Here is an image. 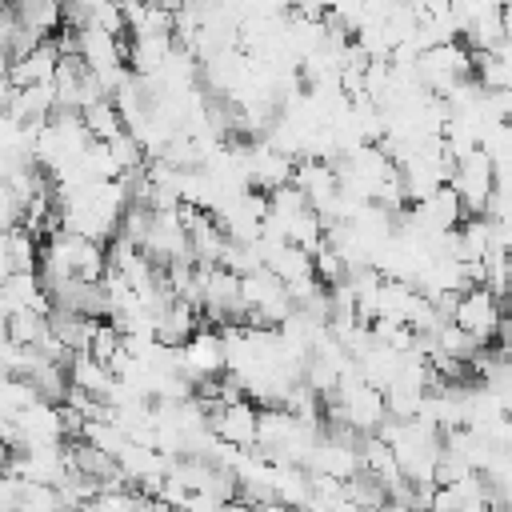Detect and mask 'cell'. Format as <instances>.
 Listing matches in <instances>:
<instances>
[{
	"label": "cell",
	"instance_id": "1",
	"mask_svg": "<svg viewBox=\"0 0 512 512\" xmlns=\"http://www.w3.org/2000/svg\"><path fill=\"white\" fill-rule=\"evenodd\" d=\"M452 324L464 328L468 336H476L480 344L488 340H500L504 336V316H500V300L488 292V288H468L456 296V308H452Z\"/></svg>",
	"mask_w": 512,
	"mask_h": 512
},
{
	"label": "cell",
	"instance_id": "2",
	"mask_svg": "<svg viewBox=\"0 0 512 512\" xmlns=\"http://www.w3.org/2000/svg\"><path fill=\"white\" fill-rule=\"evenodd\" d=\"M208 432L240 452L256 448V404L248 400H232V404H220L212 416H208Z\"/></svg>",
	"mask_w": 512,
	"mask_h": 512
},
{
	"label": "cell",
	"instance_id": "3",
	"mask_svg": "<svg viewBox=\"0 0 512 512\" xmlns=\"http://www.w3.org/2000/svg\"><path fill=\"white\" fill-rule=\"evenodd\" d=\"M200 328V312L184 300H168L156 316H152V340L164 348H180L188 344V336Z\"/></svg>",
	"mask_w": 512,
	"mask_h": 512
},
{
	"label": "cell",
	"instance_id": "4",
	"mask_svg": "<svg viewBox=\"0 0 512 512\" xmlns=\"http://www.w3.org/2000/svg\"><path fill=\"white\" fill-rule=\"evenodd\" d=\"M80 120H84V132H88V140H96V144H108V140H116L120 132H128L112 100H96V104L80 108Z\"/></svg>",
	"mask_w": 512,
	"mask_h": 512
},
{
	"label": "cell",
	"instance_id": "5",
	"mask_svg": "<svg viewBox=\"0 0 512 512\" xmlns=\"http://www.w3.org/2000/svg\"><path fill=\"white\" fill-rule=\"evenodd\" d=\"M4 328H8V340H12L16 348H36V344L48 336V316H40V312H32V308H20V312H12V316L4 320Z\"/></svg>",
	"mask_w": 512,
	"mask_h": 512
},
{
	"label": "cell",
	"instance_id": "6",
	"mask_svg": "<svg viewBox=\"0 0 512 512\" xmlns=\"http://www.w3.org/2000/svg\"><path fill=\"white\" fill-rule=\"evenodd\" d=\"M120 332L108 324V320H96V328H92V336H88V356L92 360H100V364H108L116 352H120Z\"/></svg>",
	"mask_w": 512,
	"mask_h": 512
},
{
	"label": "cell",
	"instance_id": "7",
	"mask_svg": "<svg viewBox=\"0 0 512 512\" xmlns=\"http://www.w3.org/2000/svg\"><path fill=\"white\" fill-rule=\"evenodd\" d=\"M72 512H104V504H100V500H84V504H76Z\"/></svg>",
	"mask_w": 512,
	"mask_h": 512
}]
</instances>
